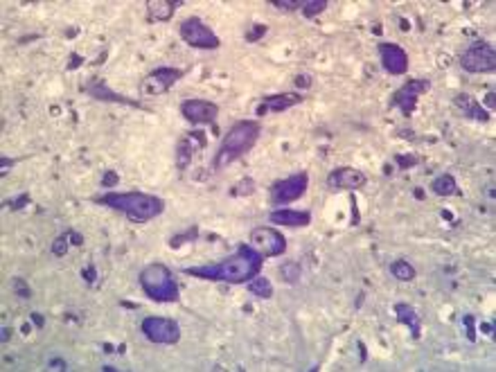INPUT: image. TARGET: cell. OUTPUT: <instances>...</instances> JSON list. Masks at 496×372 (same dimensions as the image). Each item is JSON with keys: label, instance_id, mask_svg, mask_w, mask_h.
<instances>
[{"label": "cell", "instance_id": "1", "mask_svg": "<svg viewBox=\"0 0 496 372\" xmlns=\"http://www.w3.org/2000/svg\"><path fill=\"white\" fill-rule=\"evenodd\" d=\"M264 257L248 244H239L235 255L222 259L217 264H203L185 268L187 275L208 280V282H231V284H246L250 278H255L262 271Z\"/></svg>", "mask_w": 496, "mask_h": 372}, {"label": "cell", "instance_id": "2", "mask_svg": "<svg viewBox=\"0 0 496 372\" xmlns=\"http://www.w3.org/2000/svg\"><path fill=\"white\" fill-rule=\"evenodd\" d=\"M259 133H262V126L255 120H241L237 124H233L224 136L222 145H219L215 158H212L215 172L226 170L228 165H233L235 161H239L244 154H248L250 149L255 147Z\"/></svg>", "mask_w": 496, "mask_h": 372}, {"label": "cell", "instance_id": "3", "mask_svg": "<svg viewBox=\"0 0 496 372\" xmlns=\"http://www.w3.org/2000/svg\"><path fill=\"white\" fill-rule=\"evenodd\" d=\"M97 203H104L117 212H124L133 224H147L165 212V201L145 192H108L99 196Z\"/></svg>", "mask_w": 496, "mask_h": 372}, {"label": "cell", "instance_id": "4", "mask_svg": "<svg viewBox=\"0 0 496 372\" xmlns=\"http://www.w3.org/2000/svg\"><path fill=\"white\" fill-rule=\"evenodd\" d=\"M140 287H143L145 296H149L156 303H176L178 300V282L174 273L165 264H149L138 275Z\"/></svg>", "mask_w": 496, "mask_h": 372}, {"label": "cell", "instance_id": "5", "mask_svg": "<svg viewBox=\"0 0 496 372\" xmlns=\"http://www.w3.org/2000/svg\"><path fill=\"white\" fill-rule=\"evenodd\" d=\"M140 329L147 341L156 345H176L180 341V327L176 321L165 318V316H147L140 323Z\"/></svg>", "mask_w": 496, "mask_h": 372}, {"label": "cell", "instance_id": "6", "mask_svg": "<svg viewBox=\"0 0 496 372\" xmlns=\"http://www.w3.org/2000/svg\"><path fill=\"white\" fill-rule=\"evenodd\" d=\"M180 38L192 45V47H199V50H217L222 41H219V36L212 32L206 23L201 19H196V16H190V19H185L180 23Z\"/></svg>", "mask_w": 496, "mask_h": 372}, {"label": "cell", "instance_id": "7", "mask_svg": "<svg viewBox=\"0 0 496 372\" xmlns=\"http://www.w3.org/2000/svg\"><path fill=\"white\" fill-rule=\"evenodd\" d=\"M460 66L467 70V73H474V75L492 73V70L496 68V52H494V47H492L490 43H485V41L471 43L467 50L462 52Z\"/></svg>", "mask_w": 496, "mask_h": 372}, {"label": "cell", "instance_id": "8", "mask_svg": "<svg viewBox=\"0 0 496 372\" xmlns=\"http://www.w3.org/2000/svg\"><path fill=\"white\" fill-rule=\"evenodd\" d=\"M307 185H309V174L307 172H298L285 181H278V183L271 185V203L280 205V208L294 203L307 192Z\"/></svg>", "mask_w": 496, "mask_h": 372}, {"label": "cell", "instance_id": "9", "mask_svg": "<svg viewBox=\"0 0 496 372\" xmlns=\"http://www.w3.org/2000/svg\"><path fill=\"white\" fill-rule=\"evenodd\" d=\"M250 246L262 253V257H280L287 251V240L271 226H257L250 233Z\"/></svg>", "mask_w": 496, "mask_h": 372}, {"label": "cell", "instance_id": "10", "mask_svg": "<svg viewBox=\"0 0 496 372\" xmlns=\"http://www.w3.org/2000/svg\"><path fill=\"white\" fill-rule=\"evenodd\" d=\"M180 77H183V70L178 68H156L143 79L140 93H143L145 97H156V95L167 93Z\"/></svg>", "mask_w": 496, "mask_h": 372}, {"label": "cell", "instance_id": "11", "mask_svg": "<svg viewBox=\"0 0 496 372\" xmlns=\"http://www.w3.org/2000/svg\"><path fill=\"white\" fill-rule=\"evenodd\" d=\"M429 89H431L429 79H408L399 91L392 93V106H399L401 113L408 117L415 111L417 100H420Z\"/></svg>", "mask_w": 496, "mask_h": 372}, {"label": "cell", "instance_id": "12", "mask_svg": "<svg viewBox=\"0 0 496 372\" xmlns=\"http://www.w3.org/2000/svg\"><path fill=\"white\" fill-rule=\"evenodd\" d=\"M180 115L192 124H212L219 115V104L210 100H185L180 104Z\"/></svg>", "mask_w": 496, "mask_h": 372}, {"label": "cell", "instance_id": "13", "mask_svg": "<svg viewBox=\"0 0 496 372\" xmlns=\"http://www.w3.org/2000/svg\"><path fill=\"white\" fill-rule=\"evenodd\" d=\"M379 59L388 75H404L408 70V54L397 43H379Z\"/></svg>", "mask_w": 496, "mask_h": 372}, {"label": "cell", "instance_id": "14", "mask_svg": "<svg viewBox=\"0 0 496 372\" xmlns=\"http://www.w3.org/2000/svg\"><path fill=\"white\" fill-rule=\"evenodd\" d=\"M368 183V176L357 167H338L327 176L329 189H359Z\"/></svg>", "mask_w": 496, "mask_h": 372}, {"label": "cell", "instance_id": "15", "mask_svg": "<svg viewBox=\"0 0 496 372\" xmlns=\"http://www.w3.org/2000/svg\"><path fill=\"white\" fill-rule=\"evenodd\" d=\"M305 97L298 93H285V95H271V97H264L262 104L257 106V115H264V113H282V111H287L291 106L300 104Z\"/></svg>", "mask_w": 496, "mask_h": 372}, {"label": "cell", "instance_id": "16", "mask_svg": "<svg viewBox=\"0 0 496 372\" xmlns=\"http://www.w3.org/2000/svg\"><path fill=\"white\" fill-rule=\"evenodd\" d=\"M271 224H280V226H289V228H305L311 224V215L309 212H300V210H289V208H280L271 212Z\"/></svg>", "mask_w": 496, "mask_h": 372}, {"label": "cell", "instance_id": "17", "mask_svg": "<svg viewBox=\"0 0 496 372\" xmlns=\"http://www.w3.org/2000/svg\"><path fill=\"white\" fill-rule=\"evenodd\" d=\"M453 106L460 111L462 117H469V120H476V122H487V120H490V115L485 113V108L480 106L478 102L471 97V95H456Z\"/></svg>", "mask_w": 496, "mask_h": 372}, {"label": "cell", "instance_id": "18", "mask_svg": "<svg viewBox=\"0 0 496 372\" xmlns=\"http://www.w3.org/2000/svg\"><path fill=\"white\" fill-rule=\"evenodd\" d=\"M183 3L180 0H149L147 3V14L152 21H169L174 16L176 7H180Z\"/></svg>", "mask_w": 496, "mask_h": 372}, {"label": "cell", "instance_id": "19", "mask_svg": "<svg viewBox=\"0 0 496 372\" xmlns=\"http://www.w3.org/2000/svg\"><path fill=\"white\" fill-rule=\"evenodd\" d=\"M395 314H397V321L401 325H406L408 329L413 332V338H420V318H417V314L411 305H404V303H397L395 305Z\"/></svg>", "mask_w": 496, "mask_h": 372}, {"label": "cell", "instance_id": "20", "mask_svg": "<svg viewBox=\"0 0 496 372\" xmlns=\"http://www.w3.org/2000/svg\"><path fill=\"white\" fill-rule=\"evenodd\" d=\"M88 93L93 95V97H97V100H108V102H117V104H136V102H131L127 97H122V95H115L108 91V86L102 82V79H95L93 84H88Z\"/></svg>", "mask_w": 496, "mask_h": 372}, {"label": "cell", "instance_id": "21", "mask_svg": "<svg viewBox=\"0 0 496 372\" xmlns=\"http://www.w3.org/2000/svg\"><path fill=\"white\" fill-rule=\"evenodd\" d=\"M194 152H196V145H194V140L192 136H187L183 138L176 145V165H178V170H187V165H190V161L194 158Z\"/></svg>", "mask_w": 496, "mask_h": 372}, {"label": "cell", "instance_id": "22", "mask_svg": "<svg viewBox=\"0 0 496 372\" xmlns=\"http://www.w3.org/2000/svg\"><path fill=\"white\" fill-rule=\"evenodd\" d=\"M431 189L438 196H453L458 192V183H456V178L451 174H440V176L431 183Z\"/></svg>", "mask_w": 496, "mask_h": 372}, {"label": "cell", "instance_id": "23", "mask_svg": "<svg viewBox=\"0 0 496 372\" xmlns=\"http://www.w3.org/2000/svg\"><path fill=\"white\" fill-rule=\"evenodd\" d=\"M246 287H248L250 294L257 296V298H266V300H269V298L273 296V284H271L269 278H264V275H255V278H250V280L246 282Z\"/></svg>", "mask_w": 496, "mask_h": 372}, {"label": "cell", "instance_id": "24", "mask_svg": "<svg viewBox=\"0 0 496 372\" xmlns=\"http://www.w3.org/2000/svg\"><path fill=\"white\" fill-rule=\"evenodd\" d=\"M390 273H392V278L399 282L415 280V268L411 266V262H406V259H395V262L390 264Z\"/></svg>", "mask_w": 496, "mask_h": 372}, {"label": "cell", "instance_id": "25", "mask_svg": "<svg viewBox=\"0 0 496 372\" xmlns=\"http://www.w3.org/2000/svg\"><path fill=\"white\" fill-rule=\"evenodd\" d=\"M327 5H329L327 0H303V7H300V10H303L305 16H309V19H311V16H316V14H320V12H325V7H327Z\"/></svg>", "mask_w": 496, "mask_h": 372}, {"label": "cell", "instance_id": "26", "mask_svg": "<svg viewBox=\"0 0 496 372\" xmlns=\"http://www.w3.org/2000/svg\"><path fill=\"white\" fill-rule=\"evenodd\" d=\"M280 273H282V280L296 282L298 278H300V264H298V262H287L285 266H280Z\"/></svg>", "mask_w": 496, "mask_h": 372}, {"label": "cell", "instance_id": "27", "mask_svg": "<svg viewBox=\"0 0 496 372\" xmlns=\"http://www.w3.org/2000/svg\"><path fill=\"white\" fill-rule=\"evenodd\" d=\"M273 7H278V10H285V12H294V10H300L303 7V0H271Z\"/></svg>", "mask_w": 496, "mask_h": 372}, {"label": "cell", "instance_id": "28", "mask_svg": "<svg viewBox=\"0 0 496 372\" xmlns=\"http://www.w3.org/2000/svg\"><path fill=\"white\" fill-rule=\"evenodd\" d=\"M253 192H255V181H253V178H246V181H241V183L237 185V189H233V194H235V196L253 194Z\"/></svg>", "mask_w": 496, "mask_h": 372}, {"label": "cell", "instance_id": "29", "mask_svg": "<svg viewBox=\"0 0 496 372\" xmlns=\"http://www.w3.org/2000/svg\"><path fill=\"white\" fill-rule=\"evenodd\" d=\"M52 253L54 255H66L68 253V235H61V237H57V242L52 244Z\"/></svg>", "mask_w": 496, "mask_h": 372}, {"label": "cell", "instance_id": "30", "mask_svg": "<svg viewBox=\"0 0 496 372\" xmlns=\"http://www.w3.org/2000/svg\"><path fill=\"white\" fill-rule=\"evenodd\" d=\"M264 32H266V25H255L253 32H248V34H246V38H248L250 43H253V41H257V38L264 34Z\"/></svg>", "mask_w": 496, "mask_h": 372}, {"label": "cell", "instance_id": "31", "mask_svg": "<svg viewBox=\"0 0 496 372\" xmlns=\"http://www.w3.org/2000/svg\"><path fill=\"white\" fill-rule=\"evenodd\" d=\"M14 289L19 291L21 298H29V289L25 287V282H23V280H14Z\"/></svg>", "mask_w": 496, "mask_h": 372}, {"label": "cell", "instance_id": "32", "mask_svg": "<svg viewBox=\"0 0 496 372\" xmlns=\"http://www.w3.org/2000/svg\"><path fill=\"white\" fill-rule=\"evenodd\" d=\"M296 84H298V86H305V89H307V86L311 84V82H309V75H305V77H303V75H300V77H296Z\"/></svg>", "mask_w": 496, "mask_h": 372}, {"label": "cell", "instance_id": "33", "mask_svg": "<svg viewBox=\"0 0 496 372\" xmlns=\"http://www.w3.org/2000/svg\"><path fill=\"white\" fill-rule=\"evenodd\" d=\"M50 366H54V370H66V363L61 361V359H54V361H50Z\"/></svg>", "mask_w": 496, "mask_h": 372}, {"label": "cell", "instance_id": "34", "mask_svg": "<svg viewBox=\"0 0 496 372\" xmlns=\"http://www.w3.org/2000/svg\"><path fill=\"white\" fill-rule=\"evenodd\" d=\"M10 165H14V161H7V158H3V161H0V167H3V174L7 172V167H10Z\"/></svg>", "mask_w": 496, "mask_h": 372}]
</instances>
